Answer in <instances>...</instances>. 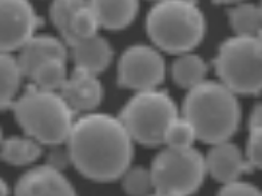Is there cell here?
Wrapping results in <instances>:
<instances>
[{
  "instance_id": "8992f818",
  "label": "cell",
  "mask_w": 262,
  "mask_h": 196,
  "mask_svg": "<svg viewBox=\"0 0 262 196\" xmlns=\"http://www.w3.org/2000/svg\"><path fill=\"white\" fill-rule=\"evenodd\" d=\"M119 117L134 141L156 147L165 144L166 132L178 114L171 97L154 88L138 91L124 106Z\"/></svg>"
},
{
  "instance_id": "f546056e",
  "label": "cell",
  "mask_w": 262,
  "mask_h": 196,
  "mask_svg": "<svg viewBox=\"0 0 262 196\" xmlns=\"http://www.w3.org/2000/svg\"><path fill=\"white\" fill-rule=\"evenodd\" d=\"M2 193H7V186H6V183L2 182Z\"/></svg>"
},
{
  "instance_id": "2e32d148",
  "label": "cell",
  "mask_w": 262,
  "mask_h": 196,
  "mask_svg": "<svg viewBox=\"0 0 262 196\" xmlns=\"http://www.w3.org/2000/svg\"><path fill=\"white\" fill-rule=\"evenodd\" d=\"M41 143L31 136H12L2 141V159L15 167H23L36 162L41 156Z\"/></svg>"
},
{
  "instance_id": "7402d4cb",
  "label": "cell",
  "mask_w": 262,
  "mask_h": 196,
  "mask_svg": "<svg viewBox=\"0 0 262 196\" xmlns=\"http://www.w3.org/2000/svg\"><path fill=\"white\" fill-rule=\"evenodd\" d=\"M87 0H54L50 7V19L67 44L70 35V24L76 10Z\"/></svg>"
},
{
  "instance_id": "5bb4252c",
  "label": "cell",
  "mask_w": 262,
  "mask_h": 196,
  "mask_svg": "<svg viewBox=\"0 0 262 196\" xmlns=\"http://www.w3.org/2000/svg\"><path fill=\"white\" fill-rule=\"evenodd\" d=\"M70 48L76 67L97 75L103 72L113 60L111 45L99 35L78 40Z\"/></svg>"
},
{
  "instance_id": "9c48e42d",
  "label": "cell",
  "mask_w": 262,
  "mask_h": 196,
  "mask_svg": "<svg viewBox=\"0 0 262 196\" xmlns=\"http://www.w3.org/2000/svg\"><path fill=\"white\" fill-rule=\"evenodd\" d=\"M40 24L30 0H2V51L20 50L34 38Z\"/></svg>"
},
{
  "instance_id": "5b68a950",
  "label": "cell",
  "mask_w": 262,
  "mask_h": 196,
  "mask_svg": "<svg viewBox=\"0 0 262 196\" xmlns=\"http://www.w3.org/2000/svg\"><path fill=\"white\" fill-rule=\"evenodd\" d=\"M215 71L225 86L237 95L262 91V40L237 36L225 40L215 58Z\"/></svg>"
},
{
  "instance_id": "277c9868",
  "label": "cell",
  "mask_w": 262,
  "mask_h": 196,
  "mask_svg": "<svg viewBox=\"0 0 262 196\" xmlns=\"http://www.w3.org/2000/svg\"><path fill=\"white\" fill-rule=\"evenodd\" d=\"M146 27L159 50L181 55L200 44L206 21L195 0H159L148 12Z\"/></svg>"
},
{
  "instance_id": "4316f807",
  "label": "cell",
  "mask_w": 262,
  "mask_h": 196,
  "mask_svg": "<svg viewBox=\"0 0 262 196\" xmlns=\"http://www.w3.org/2000/svg\"><path fill=\"white\" fill-rule=\"evenodd\" d=\"M55 147L56 148L52 150V152L49 156V164L58 169H62L69 163H71V156H70V151L67 145H66V150L60 148L59 145H55Z\"/></svg>"
},
{
  "instance_id": "d6986e66",
  "label": "cell",
  "mask_w": 262,
  "mask_h": 196,
  "mask_svg": "<svg viewBox=\"0 0 262 196\" xmlns=\"http://www.w3.org/2000/svg\"><path fill=\"white\" fill-rule=\"evenodd\" d=\"M171 72L174 82L178 86L191 90L193 87L205 82L207 67L198 55L191 52H185L181 54L180 58L174 62Z\"/></svg>"
},
{
  "instance_id": "4dcf8cb0",
  "label": "cell",
  "mask_w": 262,
  "mask_h": 196,
  "mask_svg": "<svg viewBox=\"0 0 262 196\" xmlns=\"http://www.w3.org/2000/svg\"><path fill=\"white\" fill-rule=\"evenodd\" d=\"M259 39H261V40H262V34H261V35H259Z\"/></svg>"
},
{
  "instance_id": "ac0fdd59",
  "label": "cell",
  "mask_w": 262,
  "mask_h": 196,
  "mask_svg": "<svg viewBox=\"0 0 262 196\" xmlns=\"http://www.w3.org/2000/svg\"><path fill=\"white\" fill-rule=\"evenodd\" d=\"M0 69H2V86H0V92H2V108H12L14 103L17 99V93L20 90V83L25 72L21 69L17 58H15L11 52L2 51V59H0Z\"/></svg>"
},
{
  "instance_id": "30bf717a",
  "label": "cell",
  "mask_w": 262,
  "mask_h": 196,
  "mask_svg": "<svg viewBox=\"0 0 262 196\" xmlns=\"http://www.w3.org/2000/svg\"><path fill=\"white\" fill-rule=\"evenodd\" d=\"M60 171L50 164L30 169L19 179L15 193L19 196L75 195L74 187Z\"/></svg>"
},
{
  "instance_id": "6da1fadb",
  "label": "cell",
  "mask_w": 262,
  "mask_h": 196,
  "mask_svg": "<svg viewBox=\"0 0 262 196\" xmlns=\"http://www.w3.org/2000/svg\"><path fill=\"white\" fill-rule=\"evenodd\" d=\"M130 132L121 117L87 114L74 123L66 141L71 164L94 182H114L130 168L134 154Z\"/></svg>"
},
{
  "instance_id": "9a60e30c",
  "label": "cell",
  "mask_w": 262,
  "mask_h": 196,
  "mask_svg": "<svg viewBox=\"0 0 262 196\" xmlns=\"http://www.w3.org/2000/svg\"><path fill=\"white\" fill-rule=\"evenodd\" d=\"M100 26L111 31L128 27L138 12V0H89Z\"/></svg>"
},
{
  "instance_id": "ba28073f",
  "label": "cell",
  "mask_w": 262,
  "mask_h": 196,
  "mask_svg": "<svg viewBox=\"0 0 262 196\" xmlns=\"http://www.w3.org/2000/svg\"><path fill=\"white\" fill-rule=\"evenodd\" d=\"M165 79V60L156 48L133 45L118 64V83L137 91L154 90Z\"/></svg>"
},
{
  "instance_id": "7a4b0ae2",
  "label": "cell",
  "mask_w": 262,
  "mask_h": 196,
  "mask_svg": "<svg viewBox=\"0 0 262 196\" xmlns=\"http://www.w3.org/2000/svg\"><path fill=\"white\" fill-rule=\"evenodd\" d=\"M237 93L222 82H202L189 90L183 116L193 124L196 136L207 144L226 141L235 134L241 119Z\"/></svg>"
},
{
  "instance_id": "8fae6325",
  "label": "cell",
  "mask_w": 262,
  "mask_h": 196,
  "mask_svg": "<svg viewBox=\"0 0 262 196\" xmlns=\"http://www.w3.org/2000/svg\"><path fill=\"white\" fill-rule=\"evenodd\" d=\"M60 95L74 112H90L99 106L103 97V88L97 74L75 67L74 72L62 87Z\"/></svg>"
},
{
  "instance_id": "ffe728a7",
  "label": "cell",
  "mask_w": 262,
  "mask_h": 196,
  "mask_svg": "<svg viewBox=\"0 0 262 196\" xmlns=\"http://www.w3.org/2000/svg\"><path fill=\"white\" fill-rule=\"evenodd\" d=\"M32 82L41 90L58 91L62 90L67 82V67L66 59H51L40 64L31 76Z\"/></svg>"
},
{
  "instance_id": "f1b7e54d",
  "label": "cell",
  "mask_w": 262,
  "mask_h": 196,
  "mask_svg": "<svg viewBox=\"0 0 262 196\" xmlns=\"http://www.w3.org/2000/svg\"><path fill=\"white\" fill-rule=\"evenodd\" d=\"M214 2L220 4H231V3H239V2H244V0H214Z\"/></svg>"
},
{
  "instance_id": "3957f363",
  "label": "cell",
  "mask_w": 262,
  "mask_h": 196,
  "mask_svg": "<svg viewBox=\"0 0 262 196\" xmlns=\"http://www.w3.org/2000/svg\"><path fill=\"white\" fill-rule=\"evenodd\" d=\"M12 110L26 135L46 145L66 143L75 123V112L60 93L41 90L35 84L17 97Z\"/></svg>"
},
{
  "instance_id": "603a6c76",
  "label": "cell",
  "mask_w": 262,
  "mask_h": 196,
  "mask_svg": "<svg viewBox=\"0 0 262 196\" xmlns=\"http://www.w3.org/2000/svg\"><path fill=\"white\" fill-rule=\"evenodd\" d=\"M122 178H123V188L128 195L143 196L156 193L151 169H146L143 167L128 168Z\"/></svg>"
},
{
  "instance_id": "e0dca14e",
  "label": "cell",
  "mask_w": 262,
  "mask_h": 196,
  "mask_svg": "<svg viewBox=\"0 0 262 196\" xmlns=\"http://www.w3.org/2000/svg\"><path fill=\"white\" fill-rule=\"evenodd\" d=\"M229 21L237 36L259 38L262 34V7L239 2L229 11Z\"/></svg>"
},
{
  "instance_id": "cb8c5ba5",
  "label": "cell",
  "mask_w": 262,
  "mask_h": 196,
  "mask_svg": "<svg viewBox=\"0 0 262 196\" xmlns=\"http://www.w3.org/2000/svg\"><path fill=\"white\" fill-rule=\"evenodd\" d=\"M198 139L193 124L186 117H177L165 136V144L172 148H190Z\"/></svg>"
},
{
  "instance_id": "484cf974",
  "label": "cell",
  "mask_w": 262,
  "mask_h": 196,
  "mask_svg": "<svg viewBox=\"0 0 262 196\" xmlns=\"http://www.w3.org/2000/svg\"><path fill=\"white\" fill-rule=\"evenodd\" d=\"M220 195H230V196H249V195H261L259 188L250 184V183L242 182V180L237 179L233 182L225 183L224 187L220 191Z\"/></svg>"
},
{
  "instance_id": "7c38bea8",
  "label": "cell",
  "mask_w": 262,
  "mask_h": 196,
  "mask_svg": "<svg viewBox=\"0 0 262 196\" xmlns=\"http://www.w3.org/2000/svg\"><path fill=\"white\" fill-rule=\"evenodd\" d=\"M206 167L207 172L222 184L239 179L253 168L239 148L228 140L213 144L206 156Z\"/></svg>"
},
{
  "instance_id": "83f0119b",
  "label": "cell",
  "mask_w": 262,
  "mask_h": 196,
  "mask_svg": "<svg viewBox=\"0 0 262 196\" xmlns=\"http://www.w3.org/2000/svg\"><path fill=\"white\" fill-rule=\"evenodd\" d=\"M255 126H262V103L257 104L250 115V121L249 127H255Z\"/></svg>"
},
{
  "instance_id": "d4e9b609",
  "label": "cell",
  "mask_w": 262,
  "mask_h": 196,
  "mask_svg": "<svg viewBox=\"0 0 262 196\" xmlns=\"http://www.w3.org/2000/svg\"><path fill=\"white\" fill-rule=\"evenodd\" d=\"M246 158L253 168L262 169V126L250 127Z\"/></svg>"
},
{
  "instance_id": "44dd1931",
  "label": "cell",
  "mask_w": 262,
  "mask_h": 196,
  "mask_svg": "<svg viewBox=\"0 0 262 196\" xmlns=\"http://www.w3.org/2000/svg\"><path fill=\"white\" fill-rule=\"evenodd\" d=\"M102 27L95 11L87 0L82 4L74 14L71 24H70V35L67 39V45H71L82 39L91 38L98 35V30Z\"/></svg>"
},
{
  "instance_id": "d6a6232c",
  "label": "cell",
  "mask_w": 262,
  "mask_h": 196,
  "mask_svg": "<svg viewBox=\"0 0 262 196\" xmlns=\"http://www.w3.org/2000/svg\"><path fill=\"white\" fill-rule=\"evenodd\" d=\"M261 7H262V3H261Z\"/></svg>"
},
{
  "instance_id": "1f68e13d",
  "label": "cell",
  "mask_w": 262,
  "mask_h": 196,
  "mask_svg": "<svg viewBox=\"0 0 262 196\" xmlns=\"http://www.w3.org/2000/svg\"><path fill=\"white\" fill-rule=\"evenodd\" d=\"M156 2H159V0H156Z\"/></svg>"
},
{
  "instance_id": "52a82bcc",
  "label": "cell",
  "mask_w": 262,
  "mask_h": 196,
  "mask_svg": "<svg viewBox=\"0 0 262 196\" xmlns=\"http://www.w3.org/2000/svg\"><path fill=\"white\" fill-rule=\"evenodd\" d=\"M206 172V158L193 147L165 148L151 165L157 195H191L201 187Z\"/></svg>"
},
{
  "instance_id": "4fadbf2b",
  "label": "cell",
  "mask_w": 262,
  "mask_h": 196,
  "mask_svg": "<svg viewBox=\"0 0 262 196\" xmlns=\"http://www.w3.org/2000/svg\"><path fill=\"white\" fill-rule=\"evenodd\" d=\"M64 41V40H63ZM62 40L52 36H36L30 39L19 50V64L25 76L31 78L39 65L51 59H67V50Z\"/></svg>"
}]
</instances>
